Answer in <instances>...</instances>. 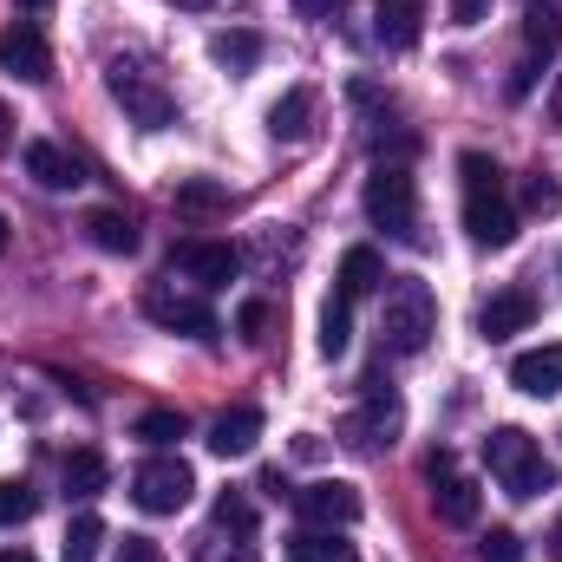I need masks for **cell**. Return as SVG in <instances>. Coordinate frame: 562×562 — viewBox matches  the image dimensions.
Instances as JSON below:
<instances>
[{"label":"cell","instance_id":"6da1fadb","mask_svg":"<svg viewBox=\"0 0 562 562\" xmlns=\"http://www.w3.org/2000/svg\"><path fill=\"white\" fill-rule=\"evenodd\" d=\"M458 177H464V229H471V243H477V249H510V243H517V210H510V196H504L497 157L464 150V157H458Z\"/></svg>","mask_w":562,"mask_h":562},{"label":"cell","instance_id":"7a4b0ae2","mask_svg":"<svg viewBox=\"0 0 562 562\" xmlns=\"http://www.w3.org/2000/svg\"><path fill=\"white\" fill-rule=\"evenodd\" d=\"M484 464H491L497 491H504V497H517V504H530V497L557 491V464L543 458V445H537L524 425H497V431L484 438Z\"/></svg>","mask_w":562,"mask_h":562},{"label":"cell","instance_id":"3957f363","mask_svg":"<svg viewBox=\"0 0 562 562\" xmlns=\"http://www.w3.org/2000/svg\"><path fill=\"white\" fill-rule=\"evenodd\" d=\"M431 334H438V294L425 281L400 276L386 288V301H380V347L400 353V360H413V353H425Z\"/></svg>","mask_w":562,"mask_h":562},{"label":"cell","instance_id":"277c9868","mask_svg":"<svg viewBox=\"0 0 562 562\" xmlns=\"http://www.w3.org/2000/svg\"><path fill=\"white\" fill-rule=\"evenodd\" d=\"M400 431H406V400H400L393 386L367 380V400L340 419V438H347L353 451H393V445H400Z\"/></svg>","mask_w":562,"mask_h":562},{"label":"cell","instance_id":"5b68a950","mask_svg":"<svg viewBox=\"0 0 562 562\" xmlns=\"http://www.w3.org/2000/svg\"><path fill=\"white\" fill-rule=\"evenodd\" d=\"M367 216L386 236H413V223H419V183H413L406 164H380L367 177Z\"/></svg>","mask_w":562,"mask_h":562},{"label":"cell","instance_id":"8992f818","mask_svg":"<svg viewBox=\"0 0 562 562\" xmlns=\"http://www.w3.org/2000/svg\"><path fill=\"white\" fill-rule=\"evenodd\" d=\"M190 491H196V471L183 458H144L132 471V504L144 517H177L190 504Z\"/></svg>","mask_w":562,"mask_h":562},{"label":"cell","instance_id":"52a82bcc","mask_svg":"<svg viewBox=\"0 0 562 562\" xmlns=\"http://www.w3.org/2000/svg\"><path fill=\"white\" fill-rule=\"evenodd\" d=\"M105 86H112V99L132 112V125L144 132H164V125H177V99L144 72V66H125V59H112V72H105Z\"/></svg>","mask_w":562,"mask_h":562},{"label":"cell","instance_id":"ba28073f","mask_svg":"<svg viewBox=\"0 0 562 562\" xmlns=\"http://www.w3.org/2000/svg\"><path fill=\"white\" fill-rule=\"evenodd\" d=\"M144 314H150L164 334H190V340H216V334H223L216 307L196 301V294H177L170 281H150V288H144Z\"/></svg>","mask_w":562,"mask_h":562},{"label":"cell","instance_id":"9c48e42d","mask_svg":"<svg viewBox=\"0 0 562 562\" xmlns=\"http://www.w3.org/2000/svg\"><path fill=\"white\" fill-rule=\"evenodd\" d=\"M425 484H431V510H438V524H451V530H471V524H477V484L458 471V458H451L445 445L425 458Z\"/></svg>","mask_w":562,"mask_h":562},{"label":"cell","instance_id":"30bf717a","mask_svg":"<svg viewBox=\"0 0 562 562\" xmlns=\"http://www.w3.org/2000/svg\"><path fill=\"white\" fill-rule=\"evenodd\" d=\"M294 510H301V524H314V530H347V524L360 517V491H353L347 477H314V484L294 491Z\"/></svg>","mask_w":562,"mask_h":562},{"label":"cell","instance_id":"8fae6325","mask_svg":"<svg viewBox=\"0 0 562 562\" xmlns=\"http://www.w3.org/2000/svg\"><path fill=\"white\" fill-rule=\"evenodd\" d=\"M170 269H183L196 288H223V281H236L243 256H236L229 243H203V236H190V243L170 249Z\"/></svg>","mask_w":562,"mask_h":562},{"label":"cell","instance_id":"7c38bea8","mask_svg":"<svg viewBox=\"0 0 562 562\" xmlns=\"http://www.w3.org/2000/svg\"><path fill=\"white\" fill-rule=\"evenodd\" d=\"M0 66L13 72V79H53V46H46V33L40 26H26V20H13L7 33H0Z\"/></svg>","mask_w":562,"mask_h":562},{"label":"cell","instance_id":"4fadbf2b","mask_svg":"<svg viewBox=\"0 0 562 562\" xmlns=\"http://www.w3.org/2000/svg\"><path fill=\"white\" fill-rule=\"evenodd\" d=\"M537 321V294L530 288H497L484 307H477V334L497 347V340H510V334H524Z\"/></svg>","mask_w":562,"mask_h":562},{"label":"cell","instance_id":"5bb4252c","mask_svg":"<svg viewBox=\"0 0 562 562\" xmlns=\"http://www.w3.org/2000/svg\"><path fill=\"white\" fill-rule=\"evenodd\" d=\"M510 386H517V393H530V400H550V393H562V340L517 353V360H510Z\"/></svg>","mask_w":562,"mask_h":562},{"label":"cell","instance_id":"9a60e30c","mask_svg":"<svg viewBox=\"0 0 562 562\" xmlns=\"http://www.w3.org/2000/svg\"><path fill=\"white\" fill-rule=\"evenodd\" d=\"M20 164H26V177H40L46 190H79V183H86V164H79L72 150L46 144V138L26 144V150H20Z\"/></svg>","mask_w":562,"mask_h":562},{"label":"cell","instance_id":"2e32d148","mask_svg":"<svg viewBox=\"0 0 562 562\" xmlns=\"http://www.w3.org/2000/svg\"><path fill=\"white\" fill-rule=\"evenodd\" d=\"M256 438H262V413H256V406H229L223 419L210 425V451H216V458H249Z\"/></svg>","mask_w":562,"mask_h":562},{"label":"cell","instance_id":"e0dca14e","mask_svg":"<svg viewBox=\"0 0 562 562\" xmlns=\"http://www.w3.org/2000/svg\"><path fill=\"white\" fill-rule=\"evenodd\" d=\"M373 40L393 46V53H413V46H419V0H380Z\"/></svg>","mask_w":562,"mask_h":562},{"label":"cell","instance_id":"ac0fdd59","mask_svg":"<svg viewBox=\"0 0 562 562\" xmlns=\"http://www.w3.org/2000/svg\"><path fill=\"white\" fill-rule=\"evenodd\" d=\"M307 125H314V92H307V86H288L276 105H269V132H276L281 144H301Z\"/></svg>","mask_w":562,"mask_h":562},{"label":"cell","instance_id":"d6986e66","mask_svg":"<svg viewBox=\"0 0 562 562\" xmlns=\"http://www.w3.org/2000/svg\"><path fill=\"white\" fill-rule=\"evenodd\" d=\"M288 562H360V557H353V543H347L340 530H314V524H301V530L288 537Z\"/></svg>","mask_w":562,"mask_h":562},{"label":"cell","instance_id":"ffe728a7","mask_svg":"<svg viewBox=\"0 0 562 562\" xmlns=\"http://www.w3.org/2000/svg\"><path fill=\"white\" fill-rule=\"evenodd\" d=\"M86 243L105 249V256H132L138 249V229L125 210H86Z\"/></svg>","mask_w":562,"mask_h":562},{"label":"cell","instance_id":"44dd1931","mask_svg":"<svg viewBox=\"0 0 562 562\" xmlns=\"http://www.w3.org/2000/svg\"><path fill=\"white\" fill-rule=\"evenodd\" d=\"M373 288H386V262H380V249H347L340 256V294L347 301H360V294H373Z\"/></svg>","mask_w":562,"mask_h":562},{"label":"cell","instance_id":"7402d4cb","mask_svg":"<svg viewBox=\"0 0 562 562\" xmlns=\"http://www.w3.org/2000/svg\"><path fill=\"white\" fill-rule=\"evenodd\" d=\"M105 477H112V464H105V451H92V445H79L72 458H66V497H99L105 491Z\"/></svg>","mask_w":562,"mask_h":562},{"label":"cell","instance_id":"603a6c76","mask_svg":"<svg viewBox=\"0 0 562 562\" xmlns=\"http://www.w3.org/2000/svg\"><path fill=\"white\" fill-rule=\"evenodd\" d=\"M177 210L183 216H223L229 210V190L216 177H177Z\"/></svg>","mask_w":562,"mask_h":562},{"label":"cell","instance_id":"cb8c5ba5","mask_svg":"<svg viewBox=\"0 0 562 562\" xmlns=\"http://www.w3.org/2000/svg\"><path fill=\"white\" fill-rule=\"evenodd\" d=\"M347 340H353V301L334 288V294H327V307H321V353H327V360H340V353H347Z\"/></svg>","mask_w":562,"mask_h":562},{"label":"cell","instance_id":"d4e9b609","mask_svg":"<svg viewBox=\"0 0 562 562\" xmlns=\"http://www.w3.org/2000/svg\"><path fill=\"white\" fill-rule=\"evenodd\" d=\"M210 59H216V66H229V72H249V66L262 59V33H249V26L216 33V40H210Z\"/></svg>","mask_w":562,"mask_h":562},{"label":"cell","instance_id":"484cf974","mask_svg":"<svg viewBox=\"0 0 562 562\" xmlns=\"http://www.w3.org/2000/svg\"><path fill=\"white\" fill-rule=\"evenodd\" d=\"M524 46H530V59H537V66H543V59L557 53V46H562V20H557V7H543V0H537V7L524 13Z\"/></svg>","mask_w":562,"mask_h":562},{"label":"cell","instance_id":"4316f807","mask_svg":"<svg viewBox=\"0 0 562 562\" xmlns=\"http://www.w3.org/2000/svg\"><path fill=\"white\" fill-rule=\"evenodd\" d=\"M99 543H105V524L86 510V517H72V530L59 543V562H99Z\"/></svg>","mask_w":562,"mask_h":562},{"label":"cell","instance_id":"83f0119b","mask_svg":"<svg viewBox=\"0 0 562 562\" xmlns=\"http://www.w3.org/2000/svg\"><path fill=\"white\" fill-rule=\"evenodd\" d=\"M190 425H183V413H170V406H157V413H138V425H132V438H144V445H177Z\"/></svg>","mask_w":562,"mask_h":562},{"label":"cell","instance_id":"f1b7e54d","mask_svg":"<svg viewBox=\"0 0 562 562\" xmlns=\"http://www.w3.org/2000/svg\"><path fill=\"white\" fill-rule=\"evenodd\" d=\"M216 530H229V537H256V504H249L243 491H223V497H216Z\"/></svg>","mask_w":562,"mask_h":562},{"label":"cell","instance_id":"f546056e","mask_svg":"<svg viewBox=\"0 0 562 562\" xmlns=\"http://www.w3.org/2000/svg\"><path fill=\"white\" fill-rule=\"evenodd\" d=\"M26 517H33V491L13 484V477H0V530H13V524H26Z\"/></svg>","mask_w":562,"mask_h":562},{"label":"cell","instance_id":"4dcf8cb0","mask_svg":"<svg viewBox=\"0 0 562 562\" xmlns=\"http://www.w3.org/2000/svg\"><path fill=\"white\" fill-rule=\"evenodd\" d=\"M524 210H537V216H557V210H562V183L537 170V177L524 183Z\"/></svg>","mask_w":562,"mask_h":562},{"label":"cell","instance_id":"1f68e13d","mask_svg":"<svg viewBox=\"0 0 562 562\" xmlns=\"http://www.w3.org/2000/svg\"><path fill=\"white\" fill-rule=\"evenodd\" d=\"M236 327H243V340H249V347H262V340H269V327H276V307H269V301H243Z\"/></svg>","mask_w":562,"mask_h":562},{"label":"cell","instance_id":"d6a6232c","mask_svg":"<svg viewBox=\"0 0 562 562\" xmlns=\"http://www.w3.org/2000/svg\"><path fill=\"white\" fill-rule=\"evenodd\" d=\"M477 557L484 562H517L524 557V537H517V530H484V537H477Z\"/></svg>","mask_w":562,"mask_h":562},{"label":"cell","instance_id":"836d02e7","mask_svg":"<svg viewBox=\"0 0 562 562\" xmlns=\"http://www.w3.org/2000/svg\"><path fill=\"white\" fill-rule=\"evenodd\" d=\"M119 562H164V550H157L150 537H125V543H119Z\"/></svg>","mask_w":562,"mask_h":562},{"label":"cell","instance_id":"e575fe53","mask_svg":"<svg viewBox=\"0 0 562 562\" xmlns=\"http://www.w3.org/2000/svg\"><path fill=\"white\" fill-rule=\"evenodd\" d=\"M484 13H491V0H451V20H458V26H477Z\"/></svg>","mask_w":562,"mask_h":562},{"label":"cell","instance_id":"d590c367","mask_svg":"<svg viewBox=\"0 0 562 562\" xmlns=\"http://www.w3.org/2000/svg\"><path fill=\"white\" fill-rule=\"evenodd\" d=\"M340 7H347V0H294V13H301V20H334Z\"/></svg>","mask_w":562,"mask_h":562},{"label":"cell","instance_id":"8d00e7d4","mask_svg":"<svg viewBox=\"0 0 562 562\" xmlns=\"http://www.w3.org/2000/svg\"><path fill=\"white\" fill-rule=\"evenodd\" d=\"M203 562H256V550H249V543H216Z\"/></svg>","mask_w":562,"mask_h":562},{"label":"cell","instance_id":"74e56055","mask_svg":"<svg viewBox=\"0 0 562 562\" xmlns=\"http://www.w3.org/2000/svg\"><path fill=\"white\" fill-rule=\"evenodd\" d=\"M13 138V112H7V105H0V144Z\"/></svg>","mask_w":562,"mask_h":562},{"label":"cell","instance_id":"f35d334b","mask_svg":"<svg viewBox=\"0 0 562 562\" xmlns=\"http://www.w3.org/2000/svg\"><path fill=\"white\" fill-rule=\"evenodd\" d=\"M0 562H33V550H0Z\"/></svg>","mask_w":562,"mask_h":562},{"label":"cell","instance_id":"ab89813d","mask_svg":"<svg viewBox=\"0 0 562 562\" xmlns=\"http://www.w3.org/2000/svg\"><path fill=\"white\" fill-rule=\"evenodd\" d=\"M550 112H557V125H562V86H557V99H550Z\"/></svg>","mask_w":562,"mask_h":562},{"label":"cell","instance_id":"60d3db41","mask_svg":"<svg viewBox=\"0 0 562 562\" xmlns=\"http://www.w3.org/2000/svg\"><path fill=\"white\" fill-rule=\"evenodd\" d=\"M20 7H26V13H40V7H53V0H20Z\"/></svg>","mask_w":562,"mask_h":562},{"label":"cell","instance_id":"b9f144b4","mask_svg":"<svg viewBox=\"0 0 562 562\" xmlns=\"http://www.w3.org/2000/svg\"><path fill=\"white\" fill-rule=\"evenodd\" d=\"M550 543H557V550H562V517H557V530H550Z\"/></svg>","mask_w":562,"mask_h":562},{"label":"cell","instance_id":"7bdbcfd3","mask_svg":"<svg viewBox=\"0 0 562 562\" xmlns=\"http://www.w3.org/2000/svg\"><path fill=\"white\" fill-rule=\"evenodd\" d=\"M0 249H7V216H0Z\"/></svg>","mask_w":562,"mask_h":562},{"label":"cell","instance_id":"ee69618b","mask_svg":"<svg viewBox=\"0 0 562 562\" xmlns=\"http://www.w3.org/2000/svg\"><path fill=\"white\" fill-rule=\"evenodd\" d=\"M183 7H210V0H183Z\"/></svg>","mask_w":562,"mask_h":562},{"label":"cell","instance_id":"f6af8a7d","mask_svg":"<svg viewBox=\"0 0 562 562\" xmlns=\"http://www.w3.org/2000/svg\"><path fill=\"white\" fill-rule=\"evenodd\" d=\"M543 7H550V0H543Z\"/></svg>","mask_w":562,"mask_h":562}]
</instances>
